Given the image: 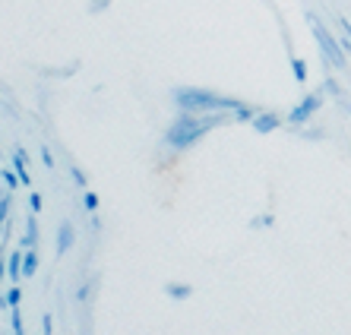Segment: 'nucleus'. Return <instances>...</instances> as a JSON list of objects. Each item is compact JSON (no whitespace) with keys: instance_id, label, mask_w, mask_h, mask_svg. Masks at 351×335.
Segmentation results:
<instances>
[{"instance_id":"1","label":"nucleus","mask_w":351,"mask_h":335,"mask_svg":"<svg viewBox=\"0 0 351 335\" xmlns=\"http://www.w3.org/2000/svg\"><path fill=\"white\" fill-rule=\"evenodd\" d=\"M231 121H234V114H228V111H219V114H190V111H180L168 123V130H165V146L174 149V152H187L206 133H213L215 127H225Z\"/></svg>"},{"instance_id":"2","label":"nucleus","mask_w":351,"mask_h":335,"mask_svg":"<svg viewBox=\"0 0 351 335\" xmlns=\"http://www.w3.org/2000/svg\"><path fill=\"white\" fill-rule=\"evenodd\" d=\"M171 101L178 105V111H190V114H219V111H241L247 101L231 99V95H219L213 89H199V86H178L171 92Z\"/></svg>"},{"instance_id":"3","label":"nucleus","mask_w":351,"mask_h":335,"mask_svg":"<svg viewBox=\"0 0 351 335\" xmlns=\"http://www.w3.org/2000/svg\"><path fill=\"white\" fill-rule=\"evenodd\" d=\"M307 23H311V32H313V38H317V45H319L323 60H326L332 70H345V48H342V41L335 38V35L329 32L326 25L319 23L313 13H307Z\"/></svg>"},{"instance_id":"4","label":"nucleus","mask_w":351,"mask_h":335,"mask_svg":"<svg viewBox=\"0 0 351 335\" xmlns=\"http://www.w3.org/2000/svg\"><path fill=\"white\" fill-rule=\"evenodd\" d=\"M323 101H326V92L319 89V92H311V95H304L298 105L288 111L285 121L291 123V127H304L307 121H313V114H317L319 108H323Z\"/></svg>"},{"instance_id":"5","label":"nucleus","mask_w":351,"mask_h":335,"mask_svg":"<svg viewBox=\"0 0 351 335\" xmlns=\"http://www.w3.org/2000/svg\"><path fill=\"white\" fill-rule=\"evenodd\" d=\"M76 244V231L70 221H60V228H58V247H54V253H58V260H64L66 250Z\"/></svg>"},{"instance_id":"6","label":"nucleus","mask_w":351,"mask_h":335,"mask_svg":"<svg viewBox=\"0 0 351 335\" xmlns=\"http://www.w3.org/2000/svg\"><path fill=\"white\" fill-rule=\"evenodd\" d=\"M10 164H13V171L19 174V180H23V187H32V174H29V156H25V149L16 146L13 149V158H10Z\"/></svg>"},{"instance_id":"7","label":"nucleus","mask_w":351,"mask_h":335,"mask_svg":"<svg viewBox=\"0 0 351 335\" xmlns=\"http://www.w3.org/2000/svg\"><path fill=\"white\" fill-rule=\"evenodd\" d=\"M23 247H16L13 253L7 256V275H10V285H19L23 282Z\"/></svg>"},{"instance_id":"8","label":"nucleus","mask_w":351,"mask_h":335,"mask_svg":"<svg viewBox=\"0 0 351 335\" xmlns=\"http://www.w3.org/2000/svg\"><path fill=\"white\" fill-rule=\"evenodd\" d=\"M282 127V117L276 114V111H260V114L254 117V130L256 133H272Z\"/></svg>"},{"instance_id":"9","label":"nucleus","mask_w":351,"mask_h":335,"mask_svg":"<svg viewBox=\"0 0 351 335\" xmlns=\"http://www.w3.org/2000/svg\"><path fill=\"white\" fill-rule=\"evenodd\" d=\"M165 297H168V301H190V297H193V285L168 282V285H165Z\"/></svg>"},{"instance_id":"10","label":"nucleus","mask_w":351,"mask_h":335,"mask_svg":"<svg viewBox=\"0 0 351 335\" xmlns=\"http://www.w3.org/2000/svg\"><path fill=\"white\" fill-rule=\"evenodd\" d=\"M38 266H41V253H38V247H29V250L23 253V278H35Z\"/></svg>"},{"instance_id":"11","label":"nucleus","mask_w":351,"mask_h":335,"mask_svg":"<svg viewBox=\"0 0 351 335\" xmlns=\"http://www.w3.org/2000/svg\"><path fill=\"white\" fill-rule=\"evenodd\" d=\"M38 215L29 212V219H25V234H23V250H29V247H38Z\"/></svg>"},{"instance_id":"12","label":"nucleus","mask_w":351,"mask_h":335,"mask_svg":"<svg viewBox=\"0 0 351 335\" xmlns=\"http://www.w3.org/2000/svg\"><path fill=\"white\" fill-rule=\"evenodd\" d=\"M10 209H13V190H0V240H3V228H7Z\"/></svg>"},{"instance_id":"13","label":"nucleus","mask_w":351,"mask_h":335,"mask_svg":"<svg viewBox=\"0 0 351 335\" xmlns=\"http://www.w3.org/2000/svg\"><path fill=\"white\" fill-rule=\"evenodd\" d=\"M98 206H101V199H98L95 190H82V209H86L89 215H95Z\"/></svg>"},{"instance_id":"14","label":"nucleus","mask_w":351,"mask_h":335,"mask_svg":"<svg viewBox=\"0 0 351 335\" xmlns=\"http://www.w3.org/2000/svg\"><path fill=\"white\" fill-rule=\"evenodd\" d=\"M10 329H13V335H25L23 310H19V307H10Z\"/></svg>"},{"instance_id":"15","label":"nucleus","mask_w":351,"mask_h":335,"mask_svg":"<svg viewBox=\"0 0 351 335\" xmlns=\"http://www.w3.org/2000/svg\"><path fill=\"white\" fill-rule=\"evenodd\" d=\"M0 180L7 184V190H16V187H23V180H19V174L13 171V168H3V171H0Z\"/></svg>"},{"instance_id":"16","label":"nucleus","mask_w":351,"mask_h":335,"mask_svg":"<svg viewBox=\"0 0 351 335\" xmlns=\"http://www.w3.org/2000/svg\"><path fill=\"white\" fill-rule=\"evenodd\" d=\"M70 177H73V184L80 190H89V177H86V171H82L80 164H70Z\"/></svg>"},{"instance_id":"17","label":"nucleus","mask_w":351,"mask_h":335,"mask_svg":"<svg viewBox=\"0 0 351 335\" xmlns=\"http://www.w3.org/2000/svg\"><path fill=\"white\" fill-rule=\"evenodd\" d=\"M339 32H342V35H339V41H342V48L351 54V23H348V19H339Z\"/></svg>"},{"instance_id":"18","label":"nucleus","mask_w":351,"mask_h":335,"mask_svg":"<svg viewBox=\"0 0 351 335\" xmlns=\"http://www.w3.org/2000/svg\"><path fill=\"white\" fill-rule=\"evenodd\" d=\"M291 73H294V82H307V64L301 58H291Z\"/></svg>"},{"instance_id":"19","label":"nucleus","mask_w":351,"mask_h":335,"mask_svg":"<svg viewBox=\"0 0 351 335\" xmlns=\"http://www.w3.org/2000/svg\"><path fill=\"white\" fill-rule=\"evenodd\" d=\"M272 225H276V215H272V212H263V215H256V219L250 221V228H254V231H260V228H272Z\"/></svg>"},{"instance_id":"20","label":"nucleus","mask_w":351,"mask_h":335,"mask_svg":"<svg viewBox=\"0 0 351 335\" xmlns=\"http://www.w3.org/2000/svg\"><path fill=\"white\" fill-rule=\"evenodd\" d=\"M319 89L326 92V95H332V99H342V86H339V82H335L332 76H326V79H323V86H319Z\"/></svg>"},{"instance_id":"21","label":"nucleus","mask_w":351,"mask_h":335,"mask_svg":"<svg viewBox=\"0 0 351 335\" xmlns=\"http://www.w3.org/2000/svg\"><path fill=\"white\" fill-rule=\"evenodd\" d=\"M3 295H7V303H10V307H19V303H23V288H19V285H10Z\"/></svg>"},{"instance_id":"22","label":"nucleus","mask_w":351,"mask_h":335,"mask_svg":"<svg viewBox=\"0 0 351 335\" xmlns=\"http://www.w3.org/2000/svg\"><path fill=\"white\" fill-rule=\"evenodd\" d=\"M29 212H32V215L41 212V193H38V190H32V193H29Z\"/></svg>"},{"instance_id":"23","label":"nucleus","mask_w":351,"mask_h":335,"mask_svg":"<svg viewBox=\"0 0 351 335\" xmlns=\"http://www.w3.org/2000/svg\"><path fill=\"white\" fill-rule=\"evenodd\" d=\"M89 291H92V282H82V285L76 288V301L86 303V301H89Z\"/></svg>"},{"instance_id":"24","label":"nucleus","mask_w":351,"mask_h":335,"mask_svg":"<svg viewBox=\"0 0 351 335\" xmlns=\"http://www.w3.org/2000/svg\"><path fill=\"white\" fill-rule=\"evenodd\" d=\"M41 329H45V335H54V317H51V313L41 317Z\"/></svg>"},{"instance_id":"25","label":"nucleus","mask_w":351,"mask_h":335,"mask_svg":"<svg viewBox=\"0 0 351 335\" xmlns=\"http://www.w3.org/2000/svg\"><path fill=\"white\" fill-rule=\"evenodd\" d=\"M108 3H111V0H92V3H89V13H105Z\"/></svg>"},{"instance_id":"26","label":"nucleus","mask_w":351,"mask_h":335,"mask_svg":"<svg viewBox=\"0 0 351 335\" xmlns=\"http://www.w3.org/2000/svg\"><path fill=\"white\" fill-rule=\"evenodd\" d=\"M41 164H45V168H54V156H51L48 146H41Z\"/></svg>"},{"instance_id":"27","label":"nucleus","mask_w":351,"mask_h":335,"mask_svg":"<svg viewBox=\"0 0 351 335\" xmlns=\"http://www.w3.org/2000/svg\"><path fill=\"white\" fill-rule=\"evenodd\" d=\"M345 108H348V117H351V105H345Z\"/></svg>"},{"instance_id":"28","label":"nucleus","mask_w":351,"mask_h":335,"mask_svg":"<svg viewBox=\"0 0 351 335\" xmlns=\"http://www.w3.org/2000/svg\"><path fill=\"white\" fill-rule=\"evenodd\" d=\"M0 171H3V168H0Z\"/></svg>"}]
</instances>
